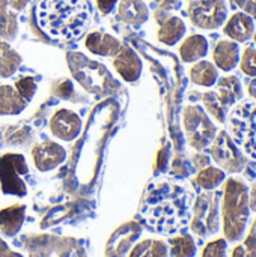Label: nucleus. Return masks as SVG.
<instances>
[{"instance_id":"obj_27","label":"nucleus","mask_w":256,"mask_h":257,"mask_svg":"<svg viewBox=\"0 0 256 257\" xmlns=\"http://www.w3.org/2000/svg\"><path fill=\"white\" fill-rule=\"evenodd\" d=\"M9 0H0V35L5 38H12L17 33L15 17L11 11H8Z\"/></svg>"},{"instance_id":"obj_12","label":"nucleus","mask_w":256,"mask_h":257,"mask_svg":"<svg viewBox=\"0 0 256 257\" xmlns=\"http://www.w3.org/2000/svg\"><path fill=\"white\" fill-rule=\"evenodd\" d=\"M113 66L119 72V75L127 81H134L139 78L142 72V62L139 56L127 45H121L119 51L115 54Z\"/></svg>"},{"instance_id":"obj_26","label":"nucleus","mask_w":256,"mask_h":257,"mask_svg":"<svg viewBox=\"0 0 256 257\" xmlns=\"http://www.w3.org/2000/svg\"><path fill=\"white\" fill-rule=\"evenodd\" d=\"M202 102H204V110L213 116L219 123H223L226 120V116H228V110L220 104V101L217 99L214 90H208L202 95Z\"/></svg>"},{"instance_id":"obj_6","label":"nucleus","mask_w":256,"mask_h":257,"mask_svg":"<svg viewBox=\"0 0 256 257\" xmlns=\"http://www.w3.org/2000/svg\"><path fill=\"white\" fill-rule=\"evenodd\" d=\"M210 146L213 161L226 175H238L246 169L247 158L238 149V146L226 131H217V136Z\"/></svg>"},{"instance_id":"obj_7","label":"nucleus","mask_w":256,"mask_h":257,"mask_svg":"<svg viewBox=\"0 0 256 257\" xmlns=\"http://www.w3.org/2000/svg\"><path fill=\"white\" fill-rule=\"evenodd\" d=\"M27 173V166L21 155H5L0 158V182L5 194L24 196L27 188L21 179Z\"/></svg>"},{"instance_id":"obj_11","label":"nucleus","mask_w":256,"mask_h":257,"mask_svg":"<svg viewBox=\"0 0 256 257\" xmlns=\"http://www.w3.org/2000/svg\"><path fill=\"white\" fill-rule=\"evenodd\" d=\"M240 44L232 39H220L213 48V63L219 71L231 72L240 63Z\"/></svg>"},{"instance_id":"obj_14","label":"nucleus","mask_w":256,"mask_h":257,"mask_svg":"<svg viewBox=\"0 0 256 257\" xmlns=\"http://www.w3.org/2000/svg\"><path fill=\"white\" fill-rule=\"evenodd\" d=\"M160 21V27L157 30V38L161 44L164 45H177L184 36H186V32H187V27H186V23L177 17V15H166L163 20H158Z\"/></svg>"},{"instance_id":"obj_36","label":"nucleus","mask_w":256,"mask_h":257,"mask_svg":"<svg viewBox=\"0 0 256 257\" xmlns=\"http://www.w3.org/2000/svg\"><path fill=\"white\" fill-rule=\"evenodd\" d=\"M247 93H249L253 99H256V77H253L252 81L249 83V86H247Z\"/></svg>"},{"instance_id":"obj_8","label":"nucleus","mask_w":256,"mask_h":257,"mask_svg":"<svg viewBox=\"0 0 256 257\" xmlns=\"http://www.w3.org/2000/svg\"><path fill=\"white\" fill-rule=\"evenodd\" d=\"M50 131L54 137L63 142H71L80 134L81 120L77 113L66 108H60L50 119Z\"/></svg>"},{"instance_id":"obj_2","label":"nucleus","mask_w":256,"mask_h":257,"mask_svg":"<svg viewBox=\"0 0 256 257\" xmlns=\"http://www.w3.org/2000/svg\"><path fill=\"white\" fill-rule=\"evenodd\" d=\"M220 197V229L223 238L231 242H240L250 223V206H249V185L238 176L226 178L223 182Z\"/></svg>"},{"instance_id":"obj_10","label":"nucleus","mask_w":256,"mask_h":257,"mask_svg":"<svg viewBox=\"0 0 256 257\" xmlns=\"http://www.w3.org/2000/svg\"><path fill=\"white\" fill-rule=\"evenodd\" d=\"M35 167L39 172H50L65 161V149L53 142H42L36 145L32 151Z\"/></svg>"},{"instance_id":"obj_32","label":"nucleus","mask_w":256,"mask_h":257,"mask_svg":"<svg viewBox=\"0 0 256 257\" xmlns=\"http://www.w3.org/2000/svg\"><path fill=\"white\" fill-rule=\"evenodd\" d=\"M118 2L119 0H97V6H98V11L103 15H107V14H110L115 9Z\"/></svg>"},{"instance_id":"obj_28","label":"nucleus","mask_w":256,"mask_h":257,"mask_svg":"<svg viewBox=\"0 0 256 257\" xmlns=\"http://www.w3.org/2000/svg\"><path fill=\"white\" fill-rule=\"evenodd\" d=\"M238 66L247 77H256V47L249 45L241 51Z\"/></svg>"},{"instance_id":"obj_37","label":"nucleus","mask_w":256,"mask_h":257,"mask_svg":"<svg viewBox=\"0 0 256 257\" xmlns=\"http://www.w3.org/2000/svg\"><path fill=\"white\" fill-rule=\"evenodd\" d=\"M253 41H255V45H256V27H255V33H253V38H252Z\"/></svg>"},{"instance_id":"obj_20","label":"nucleus","mask_w":256,"mask_h":257,"mask_svg":"<svg viewBox=\"0 0 256 257\" xmlns=\"http://www.w3.org/2000/svg\"><path fill=\"white\" fill-rule=\"evenodd\" d=\"M27 101L12 86H0V114H18Z\"/></svg>"},{"instance_id":"obj_35","label":"nucleus","mask_w":256,"mask_h":257,"mask_svg":"<svg viewBox=\"0 0 256 257\" xmlns=\"http://www.w3.org/2000/svg\"><path fill=\"white\" fill-rule=\"evenodd\" d=\"M0 257H21L20 254H17V253H14V251H11L8 247H6V244L3 242V241H0Z\"/></svg>"},{"instance_id":"obj_30","label":"nucleus","mask_w":256,"mask_h":257,"mask_svg":"<svg viewBox=\"0 0 256 257\" xmlns=\"http://www.w3.org/2000/svg\"><path fill=\"white\" fill-rule=\"evenodd\" d=\"M36 90V84L33 81V78H21L18 83H17V92L26 99V101H30V98L33 96Z\"/></svg>"},{"instance_id":"obj_29","label":"nucleus","mask_w":256,"mask_h":257,"mask_svg":"<svg viewBox=\"0 0 256 257\" xmlns=\"http://www.w3.org/2000/svg\"><path fill=\"white\" fill-rule=\"evenodd\" d=\"M228 241L225 238H217L214 241H210L204 250L201 257H229L228 254Z\"/></svg>"},{"instance_id":"obj_24","label":"nucleus","mask_w":256,"mask_h":257,"mask_svg":"<svg viewBox=\"0 0 256 257\" xmlns=\"http://www.w3.org/2000/svg\"><path fill=\"white\" fill-rule=\"evenodd\" d=\"M229 257H256V218L246 232L244 238L237 242Z\"/></svg>"},{"instance_id":"obj_13","label":"nucleus","mask_w":256,"mask_h":257,"mask_svg":"<svg viewBox=\"0 0 256 257\" xmlns=\"http://www.w3.org/2000/svg\"><path fill=\"white\" fill-rule=\"evenodd\" d=\"M217 89L214 90L220 104L229 111V108L243 99V86L237 75H226L217 80Z\"/></svg>"},{"instance_id":"obj_23","label":"nucleus","mask_w":256,"mask_h":257,"mask_svg":"<svg viewBox=\"0 0 256 257\" xmlns=\"http://www.w3.org/2000/svg\"><path fill=\"white\" fill-rule=\"evenodd\" d=\"M130 257H169V247L163 241L146 239L133 248Z\"/></svg>"},{"instance_id":"obj_25","label":"nucleus","mask_w":256,"mask_h":257,"mask_svg":"<svg viewBox=\"0 0 256 257\" xmlns=\"http://www.w3.org/2000/svg\"><path fill=\"white\" fill-rule=\"evenodd\" d=\"M198 247L190 235H181L170 239V256L172 257H195Z\"/></svg>"},{"instance_id":"obj_5","label":"nucleus","mask_w":256,"mask_h":257,"mask_svg":"<svg viewBox=\"0 0 256 257\" xmlns=\"http://www.w3.org/2000/svg\"><path fill=\"white\" fill-rule=\"evenodd\" d=\"M226 0H189L187 15L190 23L202 30L220 29L228 15Z\"/></svg>"},{"instance_id":"obj_3","label":"nucleus","mask_w":256,"mask_h":257,"mask_svg":"<svg viewBox=\"0 0 256 257\" xmlns=\"http://www.w3.org/2000/svg\"><path fill=\"white\" fill-rule=\"evenodd\" d=\"M183 125L189 145L196 151L210 148L217 136V126L201 105H187L184 108Z\"/></svg>"},{"instance_id":"obj_16","label":"nucleus","mask_w":256,"mask_h":257,"mask_svg":"<svg viewBox=\"0 0 256 257\" xmlns=\"http://www.w3.org/2000/svg\"><path fill=\"white\" fill-rule=\"evenodd\" d=\"M84 47L94 54L107 57V56H115L119 51L121 42L115 36L106 32H92L86 36Z\"/></svg>"},{"instance_id":"obj_1","label":"nucleus","mask_w":256,"mask_h":257,"mask_svg":"<svg viewBox=\"0 0 256 257\" xmlns=\"http://www.w3.org/2000/svg\"><path fill=\"white\" fill-rule=\"evenodd\" d=\"M36 20L51 38L77 39L89 26L91 5L88 0H39Z\"/></svg>"},{"instance_id":"obj_4","label":"nucleus","mask_w":256,"mask_h":257,"mask_svg":"<svg viewBox=\"0 0 256 257\" xmlns=\"http://www.w3.org/2000/svg\"><path fill=\"white\" fill-rule=\"evenodd\" d=\"M220 193H207L198 197L195 203V215L192 230L201 236L208 238L220 230Z\"/></svg>"},{"instance_id":"obj_33","label":"nucleus","mask_w":256,"mask_h":257,"mask_svg":"<svg viewBox=\"0 0 256 257\" xmlns=\"http://www.w3.org/2000/svg\"><path fill=\"white\" fill-rule=\"evenodd\" d=\"M211 161H210V157H207V155H195V160H193V164H195V167L198 169V170H202V169H205V167H208V166H211L210 164Z\"/></svg>"},{"instance_id":"obj_21","label":"nucleus","mask_w":256,"mask_h":257,"mask_svg":"<svg viewBox=\"0 0 256 257\" xmlns=\"http://www.w3.org/2000/svg\"><path fill=\"white\" fill-rule=\"evenodd\" d=\"M226 173L214 166H208L202 170H199L196 176V185L202 188L204 191H214L217 190L225 181H226Z\"/></svg>"},{"instance_id":"obj_34","label":"nucleus","mask_w":256,"mask_h":257,"mask_svg":"<svg viewBox=\"0 0 256 257\" xmlns=\"http://www.w3.org/2000/svg\"><path fill=\"white\" fill-rule=\"evenodd\" d=\"M249 206L252 212H256V181L249 187Z\"/></svg>"},{"instance_id":"obj_31","label":"nucleus","mask_w":256,"mask_h":257,"mask_svg":"<svg viewBox=\"0 0 256 257\" xmlns=\"http://www.w3.org/2000/svg\"><path fill=\"white\" fill-rule=\"evenodd\" d=\"M229 5L240 12H244L256 18V0H229Z\"/></svg>"},{"instance_id":"obj_22","label":"nucleus","mask_w":256,"mask_h":257,"mask_svg":"<svg viewBox=\"0 0 256 257\" xmlns=\"http://www.w3.org/2000/svg\"><path fill=\"white\" fill-rule=\"evenodd\" d=\"M21 65L20 54L8 44L0 41V77L8 78L14 75Z\"/></svg>"},{"instance_id":"obj_17","label":"nucleus","mask_w":256,"mask_h":257,"mask_svg":"<svg viewBox=\"0 0 256 257\" xmlns=\"http://www.w3.org/2000/svg\"><path fill=\"white\" fill-rule=\"evenodd\" d=\"M189 75H190L192 83L201 87H213L220 78L219 69L216 68V65L204 59L193 63V66L189 71Z\"/></svg>"},{"instance_id":"obj_15","label":"nucleus","mask_w":256,"mask_h":257,"mask_svg":"<svg viewBox=\"0 0 256 257\" xmlns=\"http://www.w3.org/2000/svg\"><path fill=\"white\" fill-rule=\"evenodd\" d=\"M208 39L201 35L195 33L187 36L181 45H180V57L184 63H195L198 60H202L208 54Z\"/></svg>"},{"instance_id":"obj_19","label":"nucleus","mask_w":256,"mask_h":257,"mask_svg":"<svg viewBox=\"0 0 256 257\" xmlns=\"http://www.w3.org/2000/svg\"><path fill=\"white\" fill-rule=\"evenodd\" d=\"M24 221V206H9L0 211V229L5 235L14 236Z\"/></svg>"},{"instance_id":"obj_9","label":"nucleus","mask_w":256,"mask_h":257,"mask_svg":"<svg viewBox=\"0 0 256 257\" xmlns=\"http://www.w3.org/2000/svg\"><path fill=\"white\" fill-rule=\"evenodd\" d=\"M223 27V33L225 36H228V39H232L238 44H244L247 41H250L253 38L255 33V18H252L250 15L235 11L231 17L226 18Z\"/></svg>"},{"instance_id":"obj_18","label":"nucleus","mask_w":256,"mask_h":257,"mask_svg":"<svg viewBox=\"0 0 256 257\" xmlns=\"http://www.w3.org/2000/svg\"><path fill=\"white\" fill-rule=\"evenodd\" d=\"M119 15L122 21L134 27L142 26L148 17L149 11L143 0H121L119 2Z\"/></svg>"}]
</instances>
